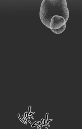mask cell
<instances>
[{"label": "cell", "instance_id": "obj_1", "mask_svg": "<svg viewBox=\"0 0 82 129\" xmlns=\"http://www.w3.org/2000/svg\"><path fill=\"white\" fill-rule=\"evenodd\" d=\"M69 9L66 0H43L41 5L40 17L42 23L49 28L51 19L55 15L63 17L67 22Z\"/></svg>", "mask_w": 82, "mask_h": 129}, {"label": "cell", "instance_id": "obj_2", "mask_svg": "<svg viewBox=\"0 0 82 129\" xmlns=\"http://www.w3.org/2000/svg\"><path fill=\"white\" fill-rule=\"evenodd\" d=\"M66 22L63 17L55 15L52 17L49 28L51 29H57L66 24Z\"/></svg>", "mask_w": 82, "mask_h": 129}, {"label": "cell", "instance_id": "obj_3", "mask_svg": "<svg viewBox=\"0 0 82 129\" xmlns=\"http://www.w3.org/2000/svg\"><path fill=\"white\" fill-rule=\"evenodd\" d=\"M66 28V24H65L63 26H62L61 28L57 29H51L54 33L56 34H60L62 33L64 31Z\"/></svg>", "mask_w": 82, "mask_h": 129}, {"label": "cell", "instance_id": "obj_4", "mask_svg": "<svg viewBox=\"0 0 82 129\" xmlns=\"http://www.w3.org/2000/svg\"><path fill=\"white\" fill-rule=\"evenodd\" d=\"M29 122L30 123H31V122L30 121H29Z\"/></svg>", "mask_w": 82, "mask_h": 129}]
</instances>
